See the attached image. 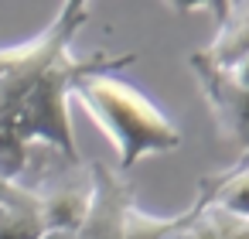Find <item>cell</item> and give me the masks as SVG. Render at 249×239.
Masks as SVG:
<instances>
[{"instance_id":"8fae6325","label":"cell","mask_w":249,"mask_h":239,"mask_svg":"<svg viewBox=\"0 0 249 239\" xmlns=\"http://www.w3.org/2000/svg\"><path fill=\"white\" fill-rule=\"evenodd\" d=\"M0 202H4V205H31V202H35V195H31V188H28V184H21V181H7V178H0Z\"/></svg>"},{"instance_id":"3957f363","label":"cell","mask_w":249,"mask_h":239,"mask_svg":"<svg viewBox=\"0 0 249 239\" xmlns=\"http://www.w3.org/2000/svg\"><path fill=\"white\" fill-rule=\"evenodd\" d=\"M89 174H92V195L75 229V239H123V222L133 205V188L126 174L109 167L106 161H92Z\"/></svg>"},{"instance_id":"6da1fadb","label":"cell","mask_w":249,"mask_h":239,"mask_svg":"<svg viewBox=\"0 0 249 239\" xmlns=\"http://www.w3.org/2000/svg\"><path fill=\"white\" fill-rule=\"evenodd\" d=\"M72 99L82 103V110L92 116V123L109 137L120 167L133 171L137 161L167 154L181 147L178 123L137 86L116 79L113 72H92L82 75L72 89Z\"/></svg>"},{"instance_id":"277c9868","label":"cell","mask_w":249,"mask_h":239,"mask_svg":"<svg viewBox=\"0 0 249 239\" xmlns=\"http://www.w3.org/2000/svg\"><path fill=\"white\" fill-rule=\"evenodd\" d=\"M35 202H38V215L48 229H65L75 232L86 208H89V195H92V174L89 164H69L58 174H48L41 184H28Z\"/></svg>"},{"instance_id":"7a4b0ae2","label":"cell","mask_w":249,"mask_h":239,"mask_svg":"<svg viewBox=\"0 0 249 239\" xmlns=\"http://www.w3.org/2000/svg\"><path fill=\"white\" fill-rule=\"evenodd\" d=\"M188 69L218 123V133L225 144H232L242 161L249 157V86L232 72L215 65L201 48L188 55Z\"/></svg>"},{"instance_id":"9c48e42d","label":"cell","mask_w":249,"mask_h":239,"mask_svg":"<svg viewBox=\"0 0 249 239\" xmlns=\"http://www.w3.org/2000/svg\"><path fill=\"white\" fill-rule=\"evenodd\" d=\"M181 222H184V212H178V215H154V212H143L133 202L130 212H126V222H123V239H171Z\"/></svg>"},{"instance_id":"30bf717a","label":"cell","mask_w":249,"mask_h":239,"mask_svg":"<svg viewBox=\"0 0 249 239\" xmlns=\"http://www.w3.org/2000/svg\"><path fill=\"white\" fill-rule=\"evenodd\" d=\"M45 222L38 215V202L31 205H4L0 202V239H38Z\"/></svg>"},{"instance_id":"ba28073f","label":"cell","mask_w":249,"mask_h":239,"mask_svg":"<svg viewBox=\"0 0 249 239\" xmlns=\"http://www.w3.org/2000/svg\"><path fill=\"white\" fill-rule=\"evenodd\" d=\"M198 198L249 219V157L225 167V171L205 174L201 184H198Z\"/></svg>"},{"instance_id":"4fadbf2b","label":"cell","mask_w":249,"mask_h":239,"mask_svg":"<svg viewBox=\"0 0 249 239\" xmlns=\"http://www.w3.org/2000/svg\"><path fill=\"white\" fill-rule=\"evenodd\" d=\"M232 72H235V75H239V79H242V82L249 86V55H246V58H242V62H239V65L232 69Z\"/></svg>"},{"instance_id":"7c38bea8","label":"cell","mask_w":249,"mask_h":239,"mask_svg":"<svg viewBox=\"0 0 249 239\" xmlns=\"http://www.w3.org/2000/svg\"><path fill=\"white\" fill-rule=\"evenodd\" d=\"M38 239H75V232H65V229H48V232H41Z\"/></svg>"},{"instance_id":"5b68a950","label":"cell","mask_w":249,"mask_h":239,"mask_svg":"<svg viewBox=\"0 0 249 239\" xmlns=\"http://www.w3.org/2000/svg\"><path fill=\"white\" fill-rule=\"evenodd\" d=\"M89 18H92V7H89V4H65V7H58L45 31H38L35 38H28V41H21V45L0 48V75H7V72H14V69L35 62V58H41V55H48V52H55V48L72 45L75 35L82 31V24H86Z\"/></svg>"},{"instance_id":"52a82bcc","label":"cell","mask_w":249,"mask_h":239,"mask_svg":"<svg viewBox=\"0 0 249 239\" xmlns=\"http://www.w3.org/2000/svg\"><path fill=\"white\" fill-rule=\"evenodd\" d=\"M171 239H249V219L195 195V202L184 208V222Z\"/></svg>"},{"instance_id":"8992f818","label":"cell","mask_w":249,"mask_h":239,"mask_svg":"<svg viewBox=\"0 0 249 239\" xmlns=\"http://www.w3.org/2000/svg\"><path fill=\"white\" fill-rule=\"evenodd\" d=\"M205 11L215 18V38L201 52L215 65L235 69L249 55V4H212Z\"/></svg>"}]
</instances>
